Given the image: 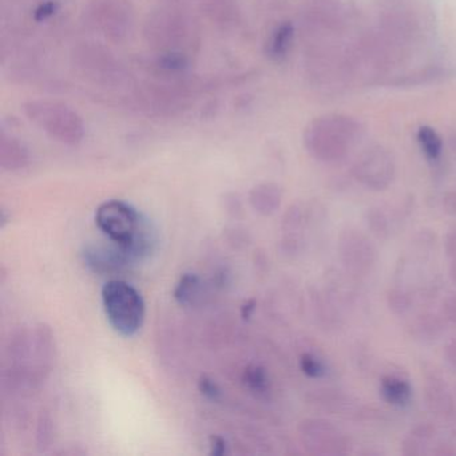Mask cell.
<instances>
[{"label": "cell", "instance_id": "32", "mask_svg": "<svg viewBox=\"0 0 456 456\" xmlns=\"http://www.w3.org/2000/svg\"><path fill=\"white\" fill-rule=\"evenodd\" d=\"M442 207L445 213L456 216V191H448L442 200Z\"/></svg>", "mask_w": 456, "mask_h": 456}, {"label": "cell", "instance_id": "16", "mask_svg": "<svg viewBox=\"0 0 456 456\" xmlns=\"http://www.w3.org/2000/svg\"><path fill=\"white\" fill-rule=\"evenodd\" d=\"M435 435H436V428H435L434 424H418L403 439L400 451L405 456L428 455V444L434 439Z\"/></svg>", "mask_w": 456, "mask_h": 456}, {"label": "cell", "instance_id": "15", "mask_svg": "<svg viewBox=\"0 0 456 456\" xmlns=\"http://www.w3.org/2000/svg\"><path fill=\"white\" fill-rule=\"evenodd\" d=\"M282 191L277 183H264L250 191L249 202L256 212L272 216L281 205Z\"/></svg>", "mask_w": 456, "mask_h": 456}, {"label": "cell", "instance_id": "14", "mask_svg": "<svg viewBox=\"0 0 456 456\" xmlns=\"http://www.w3.org/2000/svg\"><path fill=\"white\" fill-rule=\"evenodd\" d=\"M365 223L373 236L386 240L396 229L400 215L391 208L372 207L365 212Z\"/></svg>", "mask_w": 456, "mask_h": 456}, {"label": "cell", "instance_id": "31", "mask_svg": "<svg viewBox=\"0 0 456 456\" xmlns=\"http://www.w3.org/2000/svg\"><path fill=\"white\" fill-rule=\"evenodd\" d=\"M445 255L450 260H456V228L448 232L444 240Z\"/></svg>", "mask_w": 456, "mask_h": 456}, {"label": "cell", "instance_id": "29", "mask_svg": "<svg viewBox=\"0 0 456 456\" xmlns=\"http://www.w3.org/2000/svg\"><path fill=\"white\" fill-rule=\"evenodd\" d=\"M442 314L447 322L456 325V295H450L444 298L442 305Z\"/></svg>", "mask_w": 456, "mask_h": 456}, {"label": "cell", "instance_id": "17", "mask_svg": "<svg viewBox=\"0 0 456 456\" xmlns=\"http://www.w3.org/2000/svg\"><path fill=\"white\" fill-rule=\"evenodd\" d=\"M380 395L394 407H405L412 399V387L410 381L396 375H387L380 380Z\"/></svg>", "mask_w": 456, "mask_h": 456}, {"label": "cell", "instance_id": "28", "mask_svg": "<svg viewBox=\"0 0 456 456\" xmlns=\"http://www.w3.org/2000/svg\"><path fill=\"white\" fill-rule=\"evenodd\" d=\"M210 455L224 456L229 452L228 442L221 435H210Z\"/></svg>", "mask_w": 456, "mask_h": 456}, {"label": "cell", "instance_id": "10", "mask_svg": "<svg viewBox=\"0 0 456 456\" xmlns=\"http://www.w3.org/2000/svg\"><path fill=\"white\" fill-rule=\"evenodd\" d=\"M82 263L93 273L106 276L118 273L133 265L127 253L119 245L103 247V245H85L81 253Z\"/></svg>", "mask_w": 456, "mask_h": 456}, {"label": "cell", "instance_id": "33", "mask_svg": "<svg viewBox=\"0 0 456 456\" xmlns=\"http://www.w3.org/2000/svg\"><path fill=\"white\" fill-rule=\"evenodd\" d=\"M431 453L436 456H455L456 447L451 444V443H437V444L432 448Z\"/></svg>", "mask_w": 456, "mask_h": 456}, {"label": "cell", "instance_id": "21", "mask_svg": "<svg viewBox=\"0 0 456 456\" xmlns=\"http://www.w3.org/2000/svg\"><path fill=\"white\" fill-rule=\"evenodd\" d=\"M314 311L317 312V317L328 330H338L341 325L340 312H338V303L330 297L328 293L316 290L314 295Z\"/></svg>", "mask_w": 456, "mask_h": 456}, {"label": "cell", "instance_id": "24", "mask_svg": "<svg viewBox=\"0 0 456 456\" xmlns=\"http://www.w3.org/2000/svg\"><path fill=\"white\" fill-rule=\"evenodd\" d=\"M387 304L389 309L397 316L408 314L413 305V296L404 288H392L387 295Z\"/></svg>", "mask_w": 456, "mask_h": 456}, {"label": "cell", "instance_id": "30", "mask_svg": "<svg viewBox=\"0 0 456 456\" xmlns=\"http://www.w3.org/2000/svg\"><path fill=\"white\" fill-rule=\"evenodd\" d=\"M55 12H57V4L55 2H46L36 10V20L42 22V20H49L50 17L55 14Z\"/></svg>", "mask_w": 456, "mask_h": 456}, {"label": "cell", "instance_id": "13", "mask_svg": "<svg viewBox=\"0 0 456 456\" xmlns=\"http://www.w3.org/2000/svg\"><path fill=\"white\" fill-rule=\"evenodd\" d=\"M30 165V153L25 143L14 135H0V167L7 172H20Z\"/></svg>", "mask_w": 456, "mask_h": 456}, {"label": "cell", "instance_id": "2", "mask_svg": "<svg viewBox=\"0 0 456 456\" xmlns=\"http://www.w3.org/2000/svg\"><path fill=\"white\" fill-rule=\"evenodd\" d=\"M362 132V125L352 117L327 114L306 126L304 146L317 161L332 164L346 159Z\"/></svg>", "mask_w": 456, "mask_h": 456}, {"label": "cell", "instance_id": "22", "mask_svg": "<svg viewBox=\"0 0 456 456\" xmlns=\"http://www.w3.org/2000/svg\"><path fill=\"white\" fill-rule=\"evenodd\" d=\"M201 289V280L196 273H183L173 289V298L175 303L183 306H189L194 303Z\"/></svg>", "mask_w": 456, "mask_h": 456}, {"label": "cell", "instance_id": "4", "mask_svg": "<svg viewBox=\"0 0 456 456\" xmlns=\"http://www.w3.org/2000/svg\"><path fill=\"white\" fill-rule=\"evenodd\" d=\"M23 113L31 124L57 142L77 146L84 141V119L66 103L50 100L28 101L23 105Z\"/></svg>", "mask_w": 456, "mask_h": 456}, {"label": "cell", "instance_id": "19", "mask_svg": "<svg viewBox=\"0 0 456 456\" xmlns=\"http://www.w3.org/2000/svg\"><path fill=\"white\" fill-rule=\"evenodd\" d=\"M293 39H295V26L292 23L284 22L277 26L266 41V57L271 58L272 61H277V62L284 60L292 47Z\"/></svg>", "mask_w": 456, "mask_h": 456}, {"label": "cell", "instance_id": "26", "mask_svg": "<svg viewBox=\"0 0 456 456\" xmlns=\"http://www.w3.org/2000/svg\"><path fill=\"white\" fill-rule=\"evenodd\" d=\"M298 365H300L301 372L311 379L324 378L328 372L324 362L320 360L319 357L314 356V354H309V352L301 354Z\"/></svg>", "mask_w": 456, "mask_h": 456}, {"label": "cell", "instance_id": "12", "mask_svg": "<svg viewBox=\"0 0 456 456\" xmlns=\"http://www.w3.org/2000/svg\"><path fill=\"white\" fill-rule=\"evenodd\" d=\"M309 402L330 415L359 419L365 415L364 407L352 395L335 388H322L312 392Z\"/></svg>", "mask_w": 456, "mask_h": 456}, {"label": "cell", "instance_id": "9", "mask_svg": "<svg viewBox=\"0 0 456 456\" xmlns=\"http://www.w3.org/2000/svg\"><path fill=\"white\" fill-rule=\"evenodd\" d=\"M352 175L360 185L370 191H386L396 175L394 156L384 146L368 148L354 161Z\"/></svg>", "mask_w": 456, "mask_h": 456}, {"label": "cell", "instance_id": "35", "mask_svg": "<svg viewBox=\"0 0 456 456\" xmlns=\"http://www.w3.org/2000/svg\"><path fill=\"white\" fill-rule=\"evenodd\" d=\"M256 308H257V301L255 298H250V300L245 301L244 305L241 306V317L248 322L250 320V317L255 314Z\"/></svg>", "mask_w": 456, "mask_h": 456}, {"label": "cell", "instance_id": "18", "mask_svg": "<svg viewBox=\"0 0 456 456\" xmlns=\"http://www.w3.org/2000/svg\"><path fill=\"white\" fill-rule=\"evenodd\" d=\"M445 324L442 317L434 314H421L411 322L410 332L420 343H434L442 338Z\"/></svg>", "mask_w": 456, "mask_h": 456}, {"label": "cell", "instance_id": "36", "mask_svg": "<svg viewBox=\"0 0 456 456\" xmlns=\"http://www.w3.org/2000/svg\"><path fill=\"white\" fill-rule=\"evenodd\" d=\"M448 276L451 281L456 285V260H451L450 269H448Z\"/></svg>", "mask_w": 456, "mask_h": 456}, {"label": "cell", "instance_id": "11", "mask_svg": "<svg viewBox=\"0 0 456 456\" xmlns=\"http://www.w3.org/2000/svg\"><path fill=\"white\" fill-rule=\"evenodd\" d=\"M424 404L439 419H451L456 411L455 397L442 373L434 368L424 370Z\"/></svg>", "mask_w": 456, "mask_h": 456}, {"label": "cell", "instance_id": "34", "mask_svg": "<svg viewBox=\"0 0 456 456\" xmlns=\"http://www.w3.org/2000/svg\"><path fill=\"white\" fill-rule=\"evenodd\" d=\"M444 356L448 364L456 370V338L448 341L444 348Z\"/></svg>", "mask_w": 456, "mask_h": 456}, {"label": "cell", "instance_id": "25", "mask_svg": "<svg viewBox=\"0 0 456 456\" xmlns=\"http://www.w3.org/2000/svg\"><path fill=\"white\" fill-rule=\"evenodd\" d=\"M53 443V420L52 416L46 411H42L37 426V447L41 452H45Z\"/></svg>", "mask_w": 456, "mask_h": 456}, {"label": "cell", "instance_id": "23", "mask_svg": "<svg viewBox=\"0 0 456 456\" xmlns=\"http://www.w3.org/2000/svg\"><path fill=\"white\" fill-rule=\"evenodd\" d=\"M416 138H418L419 145H420L421 151L426 154L427 159H431V161H436L440 159L443 151V142L436 130L429 126H420L418 133H416Z\"/></svg>", "mask_w": 456, "mask_h": 456}, {"label": "cell", "instance_id": "3", "mask_svg": "<svg viewBox=\"0 0 456 456\" xmlns=\"http://www.w3.org/2000/svg\"><path fill=\"white\" fill-rule=\"evenodd\" d=\"M149 46L159 54L188 55L197 41L193 20L183 10L162 7L149 17L145 26Z\"/></svg>", "mask_w": 456, "mask_h": 456}, {"label": "cell", "instance_id": "6", "mask_svg": "<svg viewBox=\"0 0 456 456\" xmlns=\"http://www.w3.org/2000/svg\"><path fill=\"white\" fill-rule=\"evenodd\" d=\"M298 436L311 455L344 456L352 451L351 437L327 419L311 418L301 421Z\"/></svg>", "mask_w": 456, "mask_h": 456}, {"label": "cell", "instance_id": "8", "mask_svg": "<svg viewBox=\"0 0 456 456\" xmlns=\"http://www.w3.org/2000/svg\"><path fill=\"white\" fill-rule=\"evenodd\" d=\"M87 25L110 41H122L129 36L134 15L124 0H95L87 7Z\"/></svg>", "mask_w": 456, "mask_h": 456}, {"label": "cell", "instance_id": "7", "mask_svg": "<svg viewBox=\"0 0 456 456\" xmlns=\"http://www.w3.org/2000/svg\"><path fill=\"white\" fill-rule=\"evenodd\" d=\"M338 250L344 272L354 279L370 276L378 264L375 244L359 229H344L338 236Z\"/></svg>", "mask_w": 456, "mask_h": 456}, {"label": "cell", "instance_id": "1", "mask_svg": "<svg viewBox=\"0 0 456 456\" xmlns=\"http://www.w3.org/2000/svg\"><path fill=\"white\" fill-rule=\"evenodd\" d=\"M98 229L119 245L133 264L145 260L156 247V234L135 208L121 200L103 202L95 212Z\"/></svg>", "mask_w": 456, "mask_h": 456}, {"label": "cell", "instance_id": "20", "mask_svg": "<svg viewBox=\"0 0 456 456\" xmlns=\"http://www.w3.org/2000/svg\"><path fill=\"white\" fill-rule=\"evenodd\" d=\"M242 384L258 399H268L272 384L268 370L261 365H248L242 372Z\"/></svg>", "mask_w": 456, "mask_h": 456}, {"label": "cell", "instance_id": "5", "mask_svg": "<svg viewBox=\"0 0 456 456\" xmlns=\"http://www.w3.org/2000/svg\"><path fill=\"white\" fill-rule=\"evenodd\" d=\"M102 304L109 324L125 338L134 336L145 320V301L133 285L110 280L103 285Z\"/></svg>", "mask_w": 456, "mask_h": 456}, {"label": "cell", "instance_id": "27", "mask_svg": "<svg viewBox=\"0 0 456 456\" xmlns=\"http://www.w3.org/2000/svg\"><path fill=\"white\" fill-rule=\"evenodd\" d=\"M197 388H199L200 394H201L205 399L210 400V402H218V400H221V397H223V391H221L220 386H218L217 381L213 380L210 376H200Z\"/></svg>", "mask_w": 456, "mask_h": 456}]
</instances>
